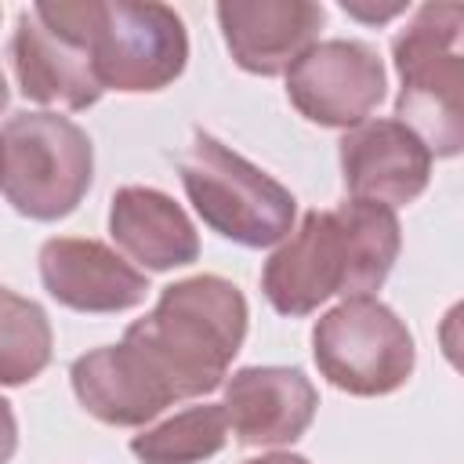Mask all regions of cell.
I'll list each match as a JSON object with an SVG mask.
<instances>
[{"label":"cell","mask_w":464,"mask_h":464,"mask_svg":"<svg viewBox=\"0 0 464 464\" xmlns=\"http://www.w3.org/2000/svg\"><path fill=\"white\" fill-rule=\"evenodd\" d=\"M460 4H420L392 40L399 69L395 116L410 127L431 156H457L464 149V54H460Z\"/></svg>","instance_id":"cell-3"},{"label":"cell","mask_w":464,"mask_h":464,"mask_svg":"<svg viewBox=\"0 0 464 464\" xmlns=\"http://www.w3.org/2000/svg\"><path fill=\"white\" fill-rule=\"evenodd\" d=\"M228 442V420L221 402L188 406L156 428L130 439V453L141 464H203Z\"/></svg>","instance_id":"cell-15"},{"label":"cell","mask_w":464,"mask_h":464,"mask_svg":"<svg viewBox=\"0 0 464 464\" xmlns=\"http://www.w3.org/2000/svg\"><path fill=\"white\" fill-rule=\"evenodd\" d=\"M54 334L47 312L33 301L0 286V384L18 388L51 366Z\"/></svg>","instance_id":"cell-16"},{"label":"cell","mask_w":464,"mask_h":464,"mask_svg":"<svg viewBox=\"0 0 464 464\" xmlns=\"http://www.w3.org/2000/svg\"><path fill=\"white\" fill-rule=\"evenodd\" d=\"M109 236L145 272H170L199 257V232L174 196L152 185H123L109 199Z\"/></svg>","instance_id":"cell-14"},{"label":"cell","mask_w":464,"mask_h":464,"mask_svg":"<svg viewBox=\"0 0 464 464\" xmlns=\"http://www.w3.org/2000/svg\"><path fill=\"white\" fill-rule=\"evenodd\" d=\"M312 359L337 392L377 399L399 392L410 381L417 348L395 308L366 294L348 297L315 319Z\"/></svg>","instance_id":"cell-7"},{"label":"cell","mask_w":464,"mask_h":464,"mask_svg":"<svg viewBox=\"0 0 464 464\" xmlns=\"http://www.w3.org/2000/svg\"><path fill=\"white\" fill-rule=\"evenodd\" d=\"M243 464H312V460L301 457V453H290V450H276V453H265V457H254V460H243Z\"/></svg>","instance_id":"cell-19"},{"label":"cell","mask_w":464,"mask_h":464,"mask_svg":"<svg viewBox=\"0 0 464 464\" xmlns=\"http://www.w3.org/2000/svg\"><path fill=\"white\" fill-rule=\"evenodd\" d=\"M7 98H11V91H7V80H4V72H0V112L7 109Z\"/></svg>","instance_id":"cell-20"},{"label":"cell","mask_w":464,"mask_h":464,"mask_svg":"<svg viewBox=\"0 0 464 464\" xmlns=\"http://www.w3.org/2000/svg\"><path fill=\"white\" fill-rule=\"evenodd\" d=\"M410 4L406 0H392V4H366V0H341V11L344 14H352V18H359V22H370V25H377V22H388V18H395V14H402Z\"/></svg>","instance_id":"cell-17"},{"label":"cell","mask_w":464,"mask_h":464,"mask_svg":"<svg viewBox=\"0 0 464 464\" xmlns=\"http://www.w3.org/2000/svg\"><path fill=\"white\" fill-rule=\"evenodd\" d=\"M40 283L44 290L83 315H112L138 308L149 294V276L138 272L102 239L54 236L40 246Z\"/></svg>","instance_id":"cell-11"},{"label":"cell","mask_w":464,"mask_h":464,"mask_svg":"<svg viewBox=\"0 0 464 464\" xmlns=\"http://www.w3.org/2000/svg\"><path fill=\"white\" fill-rule=\"evenodd\" d=\"M80 25L102 91L152 94L185 72L188 33L167 4L80 0Z\"/></svg>","instance_id":"cell-6"},{"label":"cell","mask_w":464,"mask_h":464,"mask_svg":"<svg viewBox=\"0 0 464 464\" xmlns=\"http://www.w3.org/2000/svg\"><path fill=\"white\" fill-rule=\"evenodd\" d=\"M178 174L188 203L221 239L261 250L290 236L297 214L294 192L214 134L192 130Z\"/></svg>","instance_id":"cell-4"},{"label":"cell","mask_w":464,"mask_h":464,"mask_svg":"<svg viewBox=\"0 0 464 464\" xmlns=\"http://www.w3.org/2000/svg\"><path fill=\"white\" fill-rule=\"evenodd\" d=\"M94 181V145L58 112H14L0 123V196L29 221L69 218Z\"/></svg>","instance_id":"cell-5"},{"label":"cell","mask_w":464,"mask_h":464,"mask_svg":"<svg viewBox=\"0 0 464 464\" xmlns=\"http://www.w3.org/2000/svg\"><path fill=\"white\" fill-rule=\"evenodd\" d=\"M11 65L18 91L36 105L80 112L105 94L80 25V0H40L25 7L14 22Z\"/></svg>","instance_id":"cell-8"},{"label":"cell","mask_w":464,"mask_h":464,"mask_svg":"<svg viewBox=\"0 0 464 464\" xmlns=\"http://www.w3.org/2000/svg\"><path fill=\"white\" fill-rule=\"evenodd\" d=\"M402 250L392 207L344 199L334 210H308L261 268L265 301L290 319L312 315L330 297H366L384 286Z\"/></svg>","instance_id":"cell-2"},{"label":"cell","mask_w":464,"mask_h":464,"mask_svg":"<svg viewBox=\"0 0 464 464\" xmlns=\"http://www.w3.org/2000/svg\"><path fill=\"white\" fill-rule=\"evenodd\" d=\"M221 388L225 420L243 446H290L319 410V392L297 366H243Z\"/></svg>","instance_id":"cell-12"},{"label":"cell","mask_w":464,"mask_h":464,"mask_svg":"<svg viewBox=\"0 0 464 464\" xmlns=\"http://www.w3.org/2000/svg\"><path fill=\"white\" fill-rule=\"evenodd\" d=\"M246 297L225 276H188L160 290L156 308L130 323L116 344L130 384L160 417L170 402L225 384L246 337Z\"/></svg>","instance_id":"cell-1"},{"label":"cell","mask_w":464,"mask_h":464,"mask_svg":"<svg viewBox=\"0 0 464 464\" xmlns=\"http://www.w3.org/2000/svg\"><path fill=\"white\" fill-rule=\"evenodd\" d=\"M341 178L352 199L406 207L431 181V152L399 120L377 116L344 130L337 141Z\"/></svg>","instance_id":"cell-10"},{"label":"cell","mask_w":464,"mask_h":464,"mask_svg":"<svg viewBox=\"0 0 464 464\" xmlns=\"http://www.w3.org/2000/svg\"><path fill=\"white\" fill-rule=\"evenodd\" d=\"M225 47L243 72L279 76L312 44L326 22L315 0H221L214 7Z\"/></svg>","instance_id":"cell-13"},{"label":"cell","mask_w":464,"mask_h":464,"mask_svg":"<svg viewBox=\"0 0 464 464\" xmlns=\"http://www.w3.org/2000/svg\"><path fill=\"white\" fill-rule=\"evenodd\" d=\"M388 72L366 40H319L286 69L290 105L319 127H355L384 102Z\"/></svg>","instance_id":"cell-9"},{"label":"cell","mask_w":464,"mask_h":464,"mask_svg":"<svg viewBox=\"0 0 464 464\" xmlns=\"http://www.w3.org/2000/svg\"><path fill=\"white\" fill-rule=\"evenodd\" d=\"M14 450H18V420H14L11 402L0 395V464H7Z\"/></svg>","instance_id":"cell-18"}]
</instances>
